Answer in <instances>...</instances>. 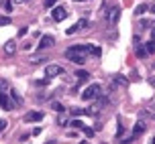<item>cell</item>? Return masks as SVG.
Here are the masks:
<instances>
[{
  "mask_svg": "<svg viewBox=\"0 0 155 144\" xmlns=\"http://www.w3.org/2000/svg\"><path fill=\"white\" fill-rule=\"evenodd\" d=\"M65 57L78 65H84L86 63V57H88V47L86 45H74L65 51Z\"/></svg>",
  "mask_w": 155,
  "mask_h": 144,
  "instance_id": "obj_1",
  "label": "cell"
},
{
  "mask_svg": "<svg viewBox=\"0 0 155 144\" xmlns=\"http://www.w3.org/2000/svg\"><path fill=\"white\" fill-rule=\"evenodd\" d=\"M98 95H100V85H98V83H92L88 89L84 91V93H82V99L90 102V99H96Z\"/></svg>",
  "mask_w": 155,
  "mask_h": 144,
  "instance_id": "obj_2",
  "label": "cell"
},
{
  "mask_svg": "<svg viewBox=\"0 0 155 144\" xmlns=\"http://www.w3.org/2000/svg\"><path fill=\"white\" fill-rule=\"evenodd\" d=\"M63 73V67L61 65H57V63H51V65H47L45 67V77L47 79H51V77H57Z\"/></svg>",
  "mask_w": 155,
  "mask_h": 144,
  "instance_id": "obj_3",
  "label": "cell"
},
{
  "mask_svg": "<svg viewBox=\"0 0 155 144\" xmlns=\"http://www.w3.org/2000/svg\"><path fill=\"white\" fill-rule=\"evenodd\" d=\"M53 45H55V39H53V37H49V35H45V37H41V41H39V51L51 49Z\"/></svg>",
  "mask_w": 155,
  "mask_h": 144,
  "instance_id": "obj_4",
  "label": "cell"
},
{
  "mask_svg": "<svg viewBox=\"0 0 155 144\" xmlns=\"http://www.w3.org/2000/svg\"><path fill=\"white\" fill-rule=\"evenodd\" d=\"M86 27H88V20H86V18H82V20H78L76 24H71L70 29L65 30V35H74V33H78V30L86 29Z\"/></svg>",
  "mask_w": 155,
  "mask_h": 144,
  "instance_id": "obj_5",
  "label": "cell"
},
{
  "mask_svg": "<svg viewBox=\"0 0 155 144\" xmlns=\"http://www.w3.org/2000/svg\"><path fill=\"white\" fill-rule=\"evenodd\" d=\"M51 18H53V20H57V23H61L63 18H65V10H63L61 6L53 8V10H51Z\"/></svg>",
  "mask_w": 155,
  "mask_h": 144,
  "instance_id": "obj_6",
  "label": "cell"
},
{
  "mask_svg": "<svg viewBox=\"0 0 155 144\" xmlns=\"http://www.w3.org/2000/svg\"><path fill=\"white\" fill-rule=\"evenodd\" d=\"M0 108H2V110H10V98H8L6 93H4V91H0Z\"/></svg>",
  "mask_w": 155,
  "mask_h": 144,
  "instance_id": "obj_7",
  "label": "cell"
},
{
  "mask_svg": "<svg viewBox=\"0 0 155 144\" xmlns=\"http://www.w3.org/2000/svg\"><path fill=\"white\" fill-rule=\"evenodd\" d=\"M43 120V114L41 112H29L25 116V122H41Z\"/></svg>",
  "mask_w": 155,
  "mask_h": 144,
  "instance_id": "obj_8",
  "label": "cell"
},
{
  "mask_svg": "<svg viewBox=\"0 0 155 144\" xmlns=\"http://www.w3.org/2000/svg\"><path fill=\"white\" fill-rule=\"evenodd\" d=\"M143 132H145V124H143V122H137V124H135V128H133V138H139L141 134H143Z\"/></svg>",
  "mask_w": 155,
  "mask_h": 144,
  "instance_id": "obj_9",
  "label": "cell"
},
{
  "mask_svg": "<svg viewBox=\"0 0 155 144\" xmlns=\"http://www.w3.org/2000/svg\"><path fill=\"white\" fill-rule=\"evenodd\" d=\"M45 61H47V55H33V57H29L31 65H39V63H45Z\"/></svg>",
  "mask_w": 155,
  "mask_h": 144,
  "instance_id": "obj_10",
  "label": "cell"
},
{
  "mask_svg": "<svg viewBox=\"0 0 155 144\" xmlns=\"http://www.w3.org/2000/svg\"><path fill=\"white\" fill-rule=\"evenodd\" d=\"M10 98L15 99V106H16V108L23 106V98L18 95V91H16V89H10Z\"/></svg>",
  "mask_w": 155,
  "mask_h": 144,
  "instance_id": "obj_11",
  "label": "cell"
},
{
  "mask_svg": "<svg viewBox=\"0 0 155 144\" xmlns=\"http://www.w3.org/2000/svg\"><path fill=\"white\" fill-rule=\"evenodd\" d=\"M4 53H6V55H15V53H16V45H15V41H8L6 45H4Z\"/></svg>",
  "mask_w": 155,
  "mask_h": 144,
  "instance_id": "obj_12",
  "label": "cell"
},
{
  "mask_svg": "<svg viewBox=\"0 0 155 144\" xmlns=\"http://www.w3.org/2000/svg\"><path fill=\"white\" fill-rule=\"evenodd\" d=\"M100 47H94V45H88V53L92 55V57H100Z\"/></svg>",
  "mask_w": 155,
  "mask_h": 144,
  "instance_id": "obj_13",
  "label": "cell"
},
{
  "mask_svg": "<svg viewBox=\"0 0 155 144\" xmlns=\"http://www.w3.org/2000/svg\"><path fill=\"white\" fill-rule=\"evenodd\" d=\"M118 16H120V10H118V8H112V12H110V20H112V23H118Z\"/></svg>",
  "mask_w": 155,
  "mask_h": 144,
  "instance_id": "obj_14",
  "label": "cell"
},
{
  "mask_svg": "<svg viewBox=\"0 0 155 144\" xmlns=\"http://www.w3.org/2000/svg\"><path fill=\"white\" fill-rule=\"evenodd\" d=\"M76 77H78V79H90V73H88V71H84V69H78V71H76Z\"/></svg>",
  "mask_w": 155,
  "mask_h": 144,
  "instance_id": "obj_15",
  "label": "cell"
},
{
  "mask_svg": "<svg viewBox=\"0 0 155 144\" xmlns=\"http://www.w3.org/2000/svg\"><path fill=\"white\" fill-rule=\"evenodd\" d=\"M147 55H149V53H147V49H145V45H143V47H141V45L137 47V57H139V59L147 57Z\"/></svg>",
  "mask_w": 155,
  "mask_h": 144,
  "instance_id": "obj_16",
  "label": "cell"
},
{
  "mask_svg": "<svg viewBox=\"0 0 155 144\" xmlns=\"http://www.w3.org/2000/svg\"><path fill=\"white\" fill-rule=\"evenodd\" d=\"M143 12H147V4H139V6L135 8V14H137V16L143 14Z\"/></svg>",
  "mask_w": 155,
  "mask_h": 144,
  "instance_id": "obj_17",
  "label": "cell"
},
{
  "mask_svg": "<svg viewBox=\"0 0 155 144\" xmlns=\"http://www.w3.org/2000/svg\"><path fill=\"white\" fill-rule=\"evenodd\" d=\"M145 49H147V53H155V41H153V39L145 45Z\"/></svg>",
  "mask_w": 155,
  "mask_h": 144,
  "instance_id": "obj_18",
  "label": "cell"
},
{
  "mask_svg": "<svg viewBox=\"0 0 155 144\" xmlns=\"http://www.w3.org/2000/svg\"><path fill=\"white\" fill-rule=\"evenodd\" d=\"M51 108H53L55 112H63V110H65V108H63L61 104H59V102H53V104H51Z\"/></svg>",
  "mask_w": 155,
  "mask_h": 144,
  "instance_id": "obj_19",
  "label": "cell"
},
{
  "mask_svg": "<svg viewBox=\"0 0 155 144\" xmlns=\"http://www.w3.org/2000/svg\"><path fill=\"white\" fill-rule=\"evenodd\" d=\"M6 24H10V18L8 16H0V27H6Z\"/></svg>",
  "mask_w": 155,
  "mask_h": 144,
  "instance_id": "obj_20",
  "label": "cell"
},
{
  "mask_svg": "<svg viewBox=\"0 0 155 144\" xmlns=\"http://www.w3.org/2000/svg\"><path fill=\"white\" fill-rule=\"evenodd\" d=\"M82 130H84V134H86L88 138H92V136H94V130H92V128H86V126H84Z\"/></svg>",
  "mask_w": 155,
  "mask_h": 144,
  "instance_id": "obj_21",
  "label": "cell"
},
{
  "mask_svg": "<svg viewBox=\"0 0 155 144\" xmlns=\"http://www.w3.org/2000/svg\"><path fill=\"white\" fill-rule=\"evenodd\" d=\"M116 83H120V85H127V79H124L123 75H116V79H114Z\"/></svg>",
  "mask_w": 155,
  "mask_h": 144,
  "instance_id": "obj_22",
  "label": "cell"
},
{
  "mask_svg": "<svg viewBox=\"0 0 155 144\" xmlns=\"http://www.w3.org/2000/svg\"><path fill=\"white\" fill-rule=\"evenodd\" d=\"M71 126H74V128H80V130L84 128V124H82L80 120H74V122H71Z\"/></svg>",
  "mask_w": 155,
  "mask_h": 144,
  "instance_id": "obj_23",
  "label": "cell"
},
{
  "mask_svg": "<svg viewBox=\"0 0 155 144\" xmlns=\"http://www.w3.org/2000/svg\"><path fill=\"white\" fill-rule=\"evenodd\" d=\"M2 6H4V10H6V12H10V10H12V4H10L8 0H4V4H2Z\"/></svg>",
  "mask_w": 155,
  "mask_h": 144,
  "instance_id": "obj_24",
  "label": "cell"
},
{
  "mask_svg": "<svg viewBox=\"0 0 155 144\" xmlns=\"http://www.w3.org/2000/svg\"><path fill=\"white\" fill-rule=\"evenodd\" d=\"M71 114H74V116H82V114H86V110H78V108H74Z\"/></svg>",
  "mask_w": 155,
  "mask_h": 144,
  "instance_id": "obj_25",
  "label": "cell"
},
{
  "mask_svg": "<svg viewBox=\"0 0 155 144\" xmlns=\"http://www.w3.org/2000/svg\"><path fill=\"white\" fill-rule=\"evenodd\" d=\"M6 87H8V83H6V81H4V79H0V91H4V89H6Z\"/></svg>",
  "mask_w": 155,
  "mask_h": 144,
  "instance_id": "obj_26",
  "label": "cell"
},
{
  "mask_svg": "<svg viewBox=\"0 0 155 144\" xmlns=\"http://www.w3.org/2000/svg\"><path fill=\"white\" fill-rule=\"evenodd\" d=\"M55 2H57V0H47V2H45V8H53Z\"/></svg>",
  "mask_w": 155,
  "mask_h": 144,
  "instance_id": "obj_27",
  "label": "cell"
},
{
  "mask_svg": "<svg viewBox=\"0 0 155 144\" xmlns=\"http://www.w3.org/2000/svg\"><path fill=\"white\" fill-rule=\"evenodd\" d=\"M35 83H37L39 87H43V85H47V77H45V79H39V81H35Z\"/></svg>",
  "mask_w": 155,
  "mask_h": 144,
  "instance_id": "obj_28",
  "label": "cell"
},
{
  "mask_svg": "<svg viewBox=\"0 0 155 144\" xmlns=\"http://www.w3.org/2000/svg\"><path fill=\"white\" fill-rule=\"evenodd\" d=\"M4 128H6V120H0V132H2Z\"/></svg>",
  "mask_w": 155,
  "mask_h": 144,
  "instance_id": "obj_29",
  "label": "cell"
},
{
  "mask_svg": "<svg viewBox=\"0 0 155 144\" xmlns=\"http://www.w3.org/2000/svg\"><path fill=\"white\" fill-rule=\"evenodd\" d=\"M151 12H153V14H155V4H153V6H151Z\"/></svg>",
  "mask_w": 155,
  "mask_h": 144,
  "instance_id": "obj_30",
  "label": "cell"
},
{
  "mask_svg": "<svg viewBox=\"0 0 155 144\" xmlns=\"http://www.w3.org/2000/svg\"><path fill=\"white\" fill-rule=\"evenodd\" d=\"M47 144H57V142H55V140H49V142H47Z\"/></svg>",
  "mask_w": 155,
  "mask_h": 144,
  "instance_id": "obj_31",
  "label": "cell"
},
{
  "mask_svg": "<svg viewBox=\"0 0 155 144\" xmlns=\"http://www.w3.org/2000/svg\"><path fill=\"white\" fill-rule=\"evenodd\" d=\"M151 85H153V87H155V79H151Z\"/></svg>",
  "mask_w": 155,
  "mask_h": 144,
  "instance_id": "obj_32",
  "label": "cell"
},
{
  "mask_svg": "<svg viewBox=\"0 0 155 144\" xmlns=\"http://www.w3.org/2000/svg\"><path fill=\"white\" fill-rule=\"evenodd\" d=\"M74 2H82V0H74Z\"/></svg>",
  "mask_w": 155,
  "mask_h": 144,
  "instance_id": "obj_33",
  "label": "cell"
},
{
  "mask_svg": "<svg viewBox=\"0 0 155 144\" xmlns=\"http://www.w3.org/2000/svg\"><path fill=\"white\" fill-rule=\"evenodd\" d=\"M16 2H23V0H16Z\"/></svg>",
  "mask_w": 155,
  "mask_h": 144,
  "instance_id": "obj_34",
  "label": "cell"
}]
</instances>
